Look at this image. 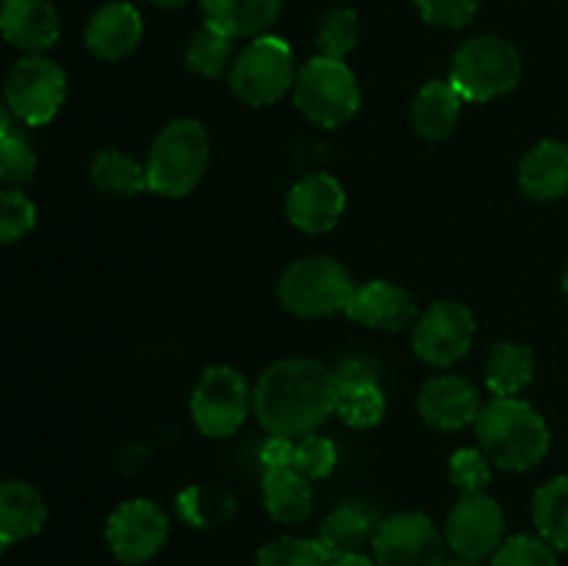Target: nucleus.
I'll return each mask as SVG.
<instances>
[{"mask_svg":"<svg viewBox=\"0 0 568 566\" xmlns=\"http://www.w3.org/2000/svg\"><path fill=\"white\" fill-rule=\"evenodd\" d=\"M447 538L436 522L419 511L386 516L375 533V564L377 566H442Z\"/></svg>","mask_w":568,"mask_h":566,"instance_id":"9b49d317","label":"nucleus"},{"mask_svg":"<svg viewBox=\"0 0 568 566\" xmlns=\"http://www.w3.org/2000/svg\"><path fill=\"white\" fill-rule=\"evenodd\" d=\"M536 377V353L525 342L494 344L486 361V386L494 397H519Z\"/></svg>","mask_w":568,"mask_h":566,"instance_id":"a878e982","label":"nucleus"},{"mask_svg":"<svg viewBox=\"0 0 568 566\" xmlns=\"http://www.w3.org/2000/svg\"><path fill=\"white\" fill-rule=\"evenodd\" d=\"M170 536V516L153 499H125L105 525V538L116 560L128 566L148 564L164 549Z\"/></svg>","mask_w":568,"mask_h":566,"instance_id":"f8f14e48","label":"nucleus"},{"mask_svg":"<svg viewBox=\"0 0 568 566\" xmlns=\"http://www.w3.org/2000/svg\"><path fill=\"white\" fill-rule=\"evenodd\" d=\"M344 314L358 325L372 327V331L397 333L416 322V303L408 289L397 286V283L369 281L355 286V294Z\"/></svg>","mask_w":568,"mask_h":566,"instance_id":"f3484780","label":"nucleus"},{"mask_svg":"<svg viewBox=\"0 0 568 566\" xmlns=\"http://www.w3.org/2000/svg\"><path fill=\"white\" fill-rule=\"evenodd\" d=\"M444 538L458 558L486 560L505 542L503 505L486 492L460 494L458 503L449 508Z\"/></svg>","mask_w":568,"mask_h":566,"instance_id":"ddd939ff","label":"nucleus"},{"mask_svg":"<svg viewBox=\"0 0 568 566\" xmlns=\"http://www.w3.org/2000/svg\"><path fill=\"white\" fill-rule=\"evenodd\" d=\"M422 20L444 31H460L477 17V0H414Z\"/></svg>","mask_w":568,"mask_h":566,"instance_id":"4c0bfd02","label":"nucleus"},{"mask_svg":"<svg viewBox=\"0 0 568 566\" xmlns=\"http://www.w3.org/2000/svg\"><path fill=\"white\" fill-rule=\"evenodd\" d=\"M336 375V416L347 427L366 431L381 425L386 416V394L381 370L369 358H344L333 370Z\"/></svg>","mask_w":568,"mask_h":566,"instance_id":"4468645a","label":"nucleus"},{"mask_svg":"<svg viewBox=\"0 0 568 566\" xmlns=\"http://www.w3.org/2000/svg\"><path fill=\"white\" fill-rule=\"evenodd\" d=\"M361 28L353 9H331L316 26V50L327 59H342L358 44Z\"/></svg>","mask_w":568,"mask_h":566,"instance_id":"2f4dec72","label":"nucleus"},{"mask_svg":"<svg viewBox=\"0 0 568 566\" xmlns=\"http://www.w3.org/2000/svg\"><path fill=\"white\" fill-rule=\"evenodd\" d=\"M294 78L297 67H294L292 44L272 33L255 37L227 70L233 94L253 109L277 103L288 89H294Z\"/></svg>","mask_w":568,"mask_h":566,"instance_id":"0eeeda50","label":"nucleus"},{"mask_svg":"<svg viewBox=\"0 0 568 566\" xmlns=\"http://www.w3.org/2000/svg\"><path fill=\"white\" fill-rule=\"evenodd\" d=\"M67 98V75L53 59L31 53L17 61L3 83V100L26 125H48Z\"/></svg>","mask_w":568,"mask_h":566,"instance_id":"1a4fd4ad","label":"nucleus"},{"mask_svg":"<svg viewBox=\"0 0 568 566\" xmlns=\"http://www.w3.org/2000/svg\"><path fill=\"white\" fill-rule=\"evenodd\" d=\"M261 464H264V469H288V466H294V438H266L264 447H261Z\"/></svg>","mask_w":568,"mask_h":566,"instance_id":"58836bf2","label":"nucleus"},{"mask_svg":"<svg viewBox=\"0 0 568 566\" xmlns=\"http://www.w3.org/2000/svg\"><path fill=\"white\" fill-rule=\"evenodd\" d=\"M355 294L353 275L331 255H308L288 266L277 283V300L300 320L344 314Z\"/></svg>","mask_w":568,"mask_h":566,"instance_id":"39448f33","label":"nucleus"},{"mask_svg":"<svg viewBox=\"0 0 568 566\" xmlns=\"http://www.w3.org/2000/svg\"><path fill=\"white\" fill-rule=\"evenodd\" d=\"M491 566H558V549L541 536L516 533L499 544L491 555Z\"/></svg>","mask_w":568,"mask_h":566,"instance_id":"72a5a7b5","label":"nucleus"},{"mask_svg":"<svg viewBox=\"0 0 568 566\" xmlns=\"http://www.w3.org/2000/svg\"><path fill=\"white\" fill-rule=\"evenodd\" d=\"M560 283H564V292H566V297H568V264H566V270H564V281H560Z\"/></svg>","mask_w":568,"mask_h":566,"instance_id":"c03bdc74","label":"nucleus"},{"mask_svg":"<svg viewBox=\"0 0 568 566\" xmlns=\"http://www.w3.org/2000/svg\"><path fill=\"white\" fill-rule=\"evenodd\" d=\"M333 566H377L375 558L364 553H353V555H342V558H333Z\"/></svg>","mask_w":568,"mask_h":566,"instance_id":"ea45409f","label":"nucleus"},{"mask_svg":"<svg viewBox=\"0 0 568 566\" xmlns=\"http://www.w3.org/2000/svg\"><path fill=\"white\" fill-rule=\"evenodd\" d=\"M37 225V205L20 189L0 192V244H11L33 231Z\"/></svg>","mask_w":568,"mask_h":566,"instance_id":"c9c22d12","label":"nucleus"},{"mask_svg":"<svg viewBox=\"0 0 568 566\" xmlns=\"http://www.w3.org/2000/svg\"><path fill=\"white\" fill-rule=\"evenodd\" d=\"M521 192L538 203H552L568 194V144L544 139L519 164Z\"/></svg>","mask_w":568,"mask_h":566,"instance_id":"aec40b11","label":"nucleus"},{"mask_svg":"<svg viewBox=\"0 0 568 566\" xmlns=\"http://www.w3.org/2000/svg\"><path fill=\"white\" fill-rule=\"evenodd\" d=\"M48 519V505L39 488L26 481L0 483V553L11 544L37 536Z\"/></svg>","mask_w":568,"mask_h":566,"instance_id":"412c9836","label":"nucleus"},{"mask_svg":"<svg viewBox=\"0 0 568 566\" xmlns=\"http://www.w3.org/2000/svg\"><path fill=\"white\" fill-rule=\"evenodd\" d=\"M521 81V53L497 33L471 37L455 50L449 83L466 103H488L514 92Z\"/></svg>","mask_w":568,"mask_h":566,"instance_id":"20e7f679","label":"nucleus"},{"mask_svg":"<svg viewBox=\"0 0 568 566\" xmlns=\"http://www.w3.org/2000/svg\"><path fill=\"white\" fill-rule=\"evenodd\" d=\"M255 566H333V555L320 538L283 536L258 549Z\"/></svg>","mask_w":568,"mask_h":566,"instance_id":"7c9ffc66","label":"nucleus"},{"mask_svg":"<svg viewBox=\"0 0 568 566\" xmlns=\"http://www.w3.org/2000/svg\"><path fill=\"white\" fill-rule=\"evenodd\" d=\"M192 420L209 438H227L244 425L253 411V388L247 377L227 364H214L203 372L192 392Z\"/></svg>","mask_w":568,"mask_h":566,"instance_id":"6e6552de","label":"nucleus"},{"mask_svg":"<svg viewBox=\"0 0 568 566\" xmlns=\"http://www.w3.org/2000/svg\"><path fill=\"white\" fill-rule=\"evenodd\" d=\"M211 161L209 131L194 117H178L166 122L150 144L148 189L161 198H186L203 181Z\"/></svg>","mask_w":568,"mask_h":566,"instance_id":"7ed1b4c3","label":"nucleus"},{"mask_svg":"<svg viewBox=\"0 0 568 566\" xmlns=\"http://www.w3.org/2000/svg\"><path fill=\"white\" fill-rule=\"evenodd\" d=\"M466 100L447 81H427L410 103V128L427 142H442L458 128Z\"/></svg>","mask_w":568,"mask_h":566,"instance_id":"4be33fe9","label":"nucleus"},{"mask_svg":"<svg viewBox=\"0 0 568 566\" xmlns=\"http://www.w3.org/2000/svg\"><path fill=\"white\" fill-rule=\"evenodd\" d=\"M37 172V150H33L31 139L17 128L0 137V183L17 189L28 183Z\"/></svg>","mask_w":568,"mask_h":566,"instance_id":"473e14b6","label":"nucleus"},{"mask_svg":"<svg viewBox=\"0 0 568 566\" xmlns=\"http://www.w3.org/2000/svg\"><path fill=\"white\" fill-rule=\"evenodd\" d=\"M338 464V449L336 444L327 436H303L300 442H294V466L300 475L308 477V481H322V477L331 475Z\"/></svg>","mask_w":568,"mask_h":566,"instance_id":"f704fd0d","label":"nucleus"},{"mask_svg":"<svg viewBox=\"0 0 568 566\" xmlns=\"http://www.w3.org/2000/svg\"><path fill=\"white\" fill-rule=\"evenodd\" d=\"M477 320L464 303L438 300L414 322V353L427 366H453L471 350Z\"/></svg>","mask_w":568,"mask_h":566,"instance_id":"9d476101","label":"nucleus"},{"mask_svg":"<svg viewBox=\"0 0 568 566\" xmlns=\"http://www.w3.org/2000/svg\"><path fill=\"white\" fill-rule=\"evenodd\" d=\"M142 33L144 22L136 6L125 3V0H111L92 14L83 42L98 59L120 61L139 48Z\"/></svg>","mask_w":568,"mask_h":566,"instance_id":"a211bd4d","label":"nucleus"},{"mask_svg":"<svg viewBox=\"0 0 568 566\" xmlns=\"http://www.w3.org/2000/svg\"><path fill=\"white\" fill-rule=\"evenodd\" d=\"M532 522L544 542L568 553V475L544 483L532 497Z\"/></svg>","mask_w":568,"mask_h":566,"instance_id":"c85d7f7f","label":"nucleus"},{"mask_svg":"<svg viewBox=\"0 0 568 566\" xmlns=\"http://www.w3.org/2000/svg\"><path fill=\"white\" fill-rule=\"evenodd\" d=\"M442 566H480V560H466V558H458V560H449V564H442Z\"/></svg>","mask_w":568,"mask_h":566,"instance_id":"37998d69","label":"nucleus"},{"mask_svg":"<svg viewBox=\"0 0 568 566\" xmlns=\"http://www.w3.org/2000/svg\"><path fill=\"white\" fill-rule=\"evenodd\" d=\"M233 64V37L205 26L186 44V67L200 78H220Z\"/></svg>","mask_w":568,"mask_h":566,"instance_id":"c756f323","label":"nucleus"},{"mask_svg":"<svg viewBox=\"0 0 568 566\" xmlns=\"http://www.w3.org/2000/svg\"><path fill=\"white\" fill-rule=\"evenodd\" d=\"M6 3V0H0V6H3Z\"/></svg>","mask_w":568,"mask_h":566,"instance_id":"a18cd8bd","label":"nucleus"},{"mask_svg":"<svg viewBox=\"0 0 568 566\" xmlns=\"http://www.w3.org/2000/svg\"><path fill=\"white\" fill-rule=\"evenodd\" d=\"M419 416L425 425L436 431H464L475 425L483 408L480 392L460 375H436L422 386L419 392Z\"/></svg>","mask_w":568,"mask_h":566,"instance_id":"dca6fc26","label":"nucleus"},{"mask_svg":"<svg viewBox=\"0 0 568 566\" xmlns=\"http://www.w3.org/2000/svg\"><path fill=\"white\" fill-rule=\"evenodd\" d=\"M449 481L460 488V494L486 492L491 481V461L480 447L455 449L449 458Z\"/></svg>","mask_w":568,"mask_h":566,"instance_id":"e433bc0d","label":"nucleus"},{"mask_svg":"<svg viewBox=\"0 0 568 566\" xmlns=\"http://www.w3.org/2000/svg\"><path fill=\"white\" fill-rule=\"evenodd\" d=\"M480 449L491 466L505 472H525L541 464L549 453L547 420L519 397H491L475 420Z\"/></svg>","mask_w":568,"mask_h":566,"instance_id":"f03ea898","label":"nucleus"},{"mask_svg":"<svg viewBox=\"0 0 568 566\" xmlns=\"http://www.w3.org/2000/svg\"><path fill=\"white\" fill-rule=\"evenodd\" d=\"M89 178L94 186L114 198H136V194L148 192V170L139 164L133 155L122 153L116 148L98 150L89 164Z\"/></svg>","mask_w":568,"mask_h":566,"instance_id":"cd10ccee","label":"nucleus"},{"mask_svg":"<svg viewBox=\"0 0 568 566\" xmlns=\"http://www.w3.org/2000/svg\"><path fill=\"white\" fill-rule=\"evenodd\" d=\"M178 516L186 525L200 527V530H211L220 527L236 514V497L231 488L214 486V483H189L181 494L175 497Z\"/></svg>","mask_w":568,"mask_h":566,"instance_id":"bb28decb","label":"nucleus"},{"mask_svg":"<svg viewBox=\"0 0 568 566\" xmlns=\"http://www.w3.org/2000/svg\"><path fill=\"white\" fill-rule=\"evenodd\" d=\"M381 522L383 519L377 516L375 508H369L366 503H358V499H347V503L336 505L325 516V522L320 527V542L325 544V549L333 558L361 553L366 544L375 542V533L381 527Z\"/></svg>","mask_w":568,"mask_h":566,"instance_id":"5701e85b","label":"nucleus"},{"mask_svg":"<svg viewBox=\"0 0 568 566\" xmlns=\"http://www.w3.org/2000/svg\"><path fill=\"white\" fill-rule=\"evenodd\" d=\"M9 128H11V111L9 105H6V100H0V137H3Z\"/></svg>","mask_w":568,"mask_h":566,"instance_id":"a19ab883","label":"nucleus"},{"mask_svg":"<svg viewBox=\"0 0 568 566\" xmlns=\"http://www.w3.org/2000/svg\"><path fill=\"white\" fill-rule=\"evenodd\" d=\"M59 31V11L50 0H6L0 6V33L28 55L53 48Z\"/></svg>","mask_w":568,"mask_h":566,"instance_id":"6ab92c4d","label":"nucleus"},{"mask_svg":"<svg viewBox=\"0 0 568 566\" xmlns=\"http://www.w3.org/2000/svg\"><path fill=\"white\" fill-rule=\"evenodd\" d=\"M261 492H264L266 514L281 525H300L314 514V486L292 466L266 469Z\"/></svg>","mask_w":568,"mask_h":566,"instance_id":"393cba45","label":"nucleus"},{"mask_svg":"<svg viewBox=\"0 0 568 566\" xmlns=\"http://www.w3.org/2000/svg\"><path fill=\"white\" fill-rule=\"evenodd\" d=\"M294 103L320 128H338L361 109V87L342 59L314 55L294 78Z\"/></svg>","mask_w":568,"mask_h":566,"instance_id":"423d86ee","label":"nucleus"},{"mask_svg":"<svg viewBox=\"0 0 568 566\" xmlns=\"http://www.w3.org/2000/svg\"><path fill=\"white\" fill-rule=\"evenodd\" d=\"M155 6H161V9H178V6L189 3V0H153Z\"/></svg>","mask_w":568,"mask_h":566,"instance_id":"79ce46f5","label":"nucleus"},{"mask_svg":"<svg viewBox=\"0 0 568 566\" xmlns=\"http://www.w3.org/2000/svg\"><path fill=\"white\" fill-rule=\"evenodd\" d=\"M205 26L233 39L261 37L277 20L283 0H200Z\"/></svg>","mask_w":568,"mask_h":566,"instance_id":"b1692460","label":"nucleus"},{"mask_svg":"<svg viewBox=\"0 0 568 566\" xmlns=\"http://www.w3.org/2000/svg\"><path fill=\"white\" fill-rule=\"evenodd\" d=\"M253 414L270 436H311L336 414V375L314 358L275 361L255 383Z\"/></svg>","mask_w":568,"mask_h":566,"instance_id":"f257e3e1","label":"nucleus"},{"mask_svg":"<svg viewBox=\"0 0 568 566\" xmlns=\"http://www.w3.org/2000/svg\"><path fill=\"white\" fill-rule=\"evenodd\" d=\"M344 209H347V194L344 186L327 172H314L305 175L288 189L286 216L297 231L327 233L342 222Z\"/></svg>","mask_w":568,"mask_h":566,"instance_id":"2eb2a0df","label":"nucleus"}]
</instances>
